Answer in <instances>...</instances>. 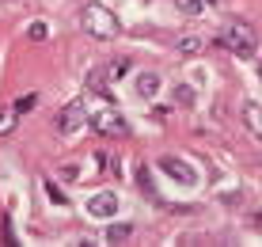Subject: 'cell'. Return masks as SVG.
<instances>
[{
  "mask_svg": "<svg viewBox=\"0 0 262 247\" xmlns=\"http://www.w3.org/2000/svg\"><path fill=\"white\" fill-rule=\"evenodd\" d=\"M80 27H84L88 34H95L99 42H111L114 34L122 31L118 15H114L111 8H103V4H88L84 12H80Z\"/></svg>",
  "mask_w": 262,
  "mask_h": 247,
  "instance_id": "1",
  "label": "cell"
},
{
  "mask_svg": "<svg viewBox=\"0 0 262 247\" xmlns=\"http://www.w3.org/2000/svg\"><path fill=\"white\" fill-rule=\"evenodd\" d=\"M224 46V50H232L236 57H255V50H258V42H255V31H251L247 23H228L221 31V38H216Z\"/></svg>",
  "mask_w": 262,
  "mask_h": 247,
  "instance_id": "2",
  "label": "cell"
},
{
  "mask_svg": "<svg viewBox=\"0 0 262 247\" xmlns=\"http://www.w3.org/2000/svg\"><path fill=\"white\" fill-rule=\"evenodd\" d=\"M88 122H92V130L103 133V137H122L125 133V118L118 111H111V107H106V111H95Z\"/></svg>",
  "mask_w": 262,
  "mask_h": 247,
  "instance_id": "3",
  "label": "cell"
},
{
  "mask_svg": "<svg viewBox=\"0 0 262 247\" xmlns=\"http://www.w3.org/2000/svg\"><path fill=\"white\" fill-rule=\"evenodd\" d=\"M80 122H88L84 99H72V103L65 107V111H57V118H53V126H57V133H72V130H80Z\"/></svg>",
  "mask_w": 262,
  "mask_h": 247,
  "instance_id": "4",
  "label": "cell"
},
{
  "mask_svg": "<svg viewBox=\"0 0 262 247\" xmlns=\"http://www.w3.org/2000/svg\"><path fill=\"white\" fill-rule=\"evenodd\" d=\"M88 213L99 217V221L114 217V213H118V194H114V190H99V194H92V198H88Z\"/></svg>",
  "mask_w": 262,
  "mask_h": 247,
  "instance_id": "5",
  "label": "cell"
},
{
  "mask_svg": "<svg viewBox=\"0 0 262 247\" xmlns=\"http://www.w3.org/2000/svg\"><path fill=\"white\" fill-rule=\"evenodd\" d=\"M160 168L167 171L175 182H183V187H194L198 182V171H194V163H186V160H175V156H164L160 160Z\"/></svg>",
  "mask_w": 262,
  "mask_h": 247,
  "instance_id": "6",
  "label": "cell"
},
{
  "mask_svg": "<svg viewBox=\"0 0 262 247\" xmlns=\"http://www.w3.org/2000/svg\"><path fill=\"white\" fill-rule=\"evenodd\" d=\"M243 122H247V130L262 141V103H243Z\"/></svg>",
  "mask_w": 262,
  "mask_h": 247,
  "instance_id": "7",
  "label": "cell"
},
{
  "mask_svg": "<svg viewBox=\"0 0 262 247\" xmlns=\"http://www.w3.org/2000/svg\"><path fill=\"white\" fill-rule=\"evenodd\" d=\"M156 91H160V76H156V72H141V76H137V95L152 99Z\"/></svg>",
  "mask_w": 262,
  "mask_h": 247,
  "instance_id": "8",
  "label": "cell"
},
{
  "mask_svg": "<svg viewBox=\"0 0 262 247\" xmlns=\"http://www.w3.org/2000/svg\"><path fill=\"white\" fill-rule=\"evenodd\" d=\"M175 4H179V12H183V15H202V12H209L216 0H175Z\"/></svg>",
  "mask_w": 262,
  "mask_h": 247,
  "instance_id": "9",
  "label": "cell"
},
{
  "mask_svg": "<svg viewBox=\"0 0 262 247\" xmlns=\"http://www.w3.org/2000/svg\"><path fill=\"white\" fill-rule=\"evenodd\" d=\"M15 118H19L15 107H0V133H12L15 130Z\"/></svg>",
  "mask_w": 262,
  "mask_h": 247,
  "instance_id": "10",
  "label": "cell"
},
{
  "mask_svg": "<svg viewBox=\"0 0 262 247\" xmlns=\"http://www.w3.org/2000/svg\"><path fill=\"white\" fill-rule=\"evenodd\" d=\"M129 236H133L129 224H111V228H106V240H111V243H122V240H129Z\"/></svg>",
  "mask_w": 262,
  "mask_h": 247,
  "instance_id": "11",
  "label": "cell"
},
{
  "mask_svg": "<svg viewBox=\"0 0 262 247\" xmlns=\"http://www.w3.org/2000/svg\"><path fill=\"white\" fill-rule=\"evenodd\" d=\"M34 107H38V91H27V95H19V99H15V111H19V114L34 111Z\"/></svg>",
  "mask_w": 262,
  "mask_h": 247,
  "instance_id": "12",
  "label": "cell"
},
{
  "mask_svg": "<svg viewBox=\"0 0 262 247\" xmlns=\"http://www.w3.org/2000/svg\"><path fill=\"white\" fill-rule=\"evenodd\" d=\"M202 38H198V34H186V38L183 42H179V53H202Z\"/></svg>",
  "mask_w": 262,
  "mask_h": 247,
  "instance_id": "13",
  "label": "cell"
},
{
  "mask_svg": "<svg viewBox=\"0 0 262 247\" xmlns=\"http://www.w3.org/2000/svg\"><path fill=\"white\" fill-rule=\"evenodd\" d=\"M27 34H31V38H34V42H46V34H50V27H46V23H42V19H34L31 27H27Z\"/></svg>",
  "mask_w": 262,
  "mask_h": 247,
  "instance_id": "14",
  "label": "cell"
},
{
  "mask_svg": "<svg viewBox=\"0 0 262 247\" xmlns=\"http://www.w3.org/2000/svg\"><path fill=\"white\" fill-rule=\"evenodd\" d=\"M125 72H129V61H125V57H118L111 69H106V76H111V80H118V76H125Z\"/></svg>",
  "mask_w": 262,
  "mask_h": 247,
  "instance_id": "15",
  "label": "cell"
},
{
  "mask_svg": "<svg viewBox=\"0 0 262 247\" xmlns=\"http://www.w3.org/2000/svg\"><path fill=\"white\" fill-rule=\"evenodd\" d=\"M175 99H179V103H186V107H190V103H194V88L179 84V88H175Z\"/></svg>",
  "mask_w": 262,
  "mask_h": 247,
  "instance_id": "16",
  "label": "cell"
},
{
  "mask_svg": "<svg viewBox=\"0 0 262 247\" xmlns=\"http://www.w3.org/2000/svg\"><path fill=\"white\" fill-rule=\"evenodd\" d=\"M46 194L53 198V202H61V205H65V194H61V190H57V187H53V182H46Z\"/></svg>",
  "mask_w": 262,
  "mask_h": 247,
  "instance_id": "17",
  "label": "cell"
}]
</instances>
